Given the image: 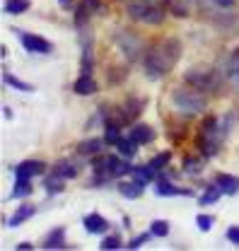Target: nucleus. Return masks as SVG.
I'll use <instances>...</instances> for the list:
<instances>
[{"label": "nucleus", "mask_w": 239, "mask_h": 251, "mask_svg": "<svg viewBox=\"0 0 239 251\" xmlns=\"http://www.w3.org/2000/svg\"><path fill=\"white\" fill-rule=\"evenodd\" d=\"M179 58H181V41L174 39V36H167L143 56L145 75L150 80H159L179 63Z\"/></svg>", "instance_id": "f257e3e1"}, {"label": "nucleus", "mask_w": 239, "mask_h": 251, "mask_svg": "<svg viewBox=\"0 0 239 251\" xmlns=\"http://www.w3.org/2000/svg\"><path fill=\"white\" fill-rule=\"evenodd\" d=\"M126 12L135 22H145V25H162L164 22V7L155 5L150 0H131L126 5Z\"/></svg>", "instance_id": "f03ea898"}, {"label": "nucleus", "mask_w": 239, "mask_h": 251, "mask_svg": "<svg viewBox=\"0 0 239 251\" xmlns=\"http://www.w3.org/2000/svg\"><path fill=\"white\" fill-rule=\"evenodd\" d=\"M172 104L179 109L181 114H186V116H196V114H201L203 109H206V97L198 92H193V87L188 90V87H179V90H174L172 92Z\"/></svg>", "instance_id": "7ed1b4c3"}, {"label": "nucleus", "mask_w": 239, "mask_h": 251, "mask_svg": "<svg viewBox=\"0 0 239 251\" xmlns=\"http://www.w3.org/2000/svg\"><path fill=\"white\" fill-rule=\"evenodd\" d=\"M114 41L119 44V49L123 51V56L128 58L131 63H135L138 58H143L145 56V51H143V39L135 34V31L131 29H114Z\"/></svg>", "instance_id": "20e7f679"}, {"label": "nucleus", "mask_w": 239, "mask_h": 251, "mask_svg": "<svg viewBox=\"0 0 239 251\" xmlns=\"http://www.w3.org/2000/svg\"><path fill=\"white\" fill-rule=\"evenodd\" d=\"M184 80H186L188 87H193V90H198V92H215V90L220 87L217 73H212V70H201V68L186 70Z\"/></svg>", "instance_id": "39448f33"}, {"label": "nucleus", "mask_w": 239, "mask_h": 251, "mask_svg": "<svg viewBox=\"0 0 239 251\" xmlns=\"http://www.w3.org/2000/svg\"><path fill=\"white\" fill-rule=\"evenodd\" d=\"M15 36L20 39V44L25 46V51H29V53H39V56H49L51 51H53V44L49 41V39H44V36H39V34H29V31L25 29H15Z\"/></svg>", "instance_id": "423d86ee"}, {"label": "nucleus", "mask_w": 239, "mask_h": 251, "mask_svg": "<svg viewBox=\"0 0 239 251\" xmlns=\"http://www.w3.org/2000/svg\"><path fill=\"white\" fill-rule=\"evenodd\" d=\"M92 15H104L102 0H80V5H78V10H75V27H78V29L85 27Z\"/></svg>", "instance_id": "0eeeda50"}, {"label": "nucleus", "mask_w": 239, "mask_h": 251, "mask_svg": "<svg viewBox=\"0 0 239 251\" xmlns=\"http://www.w3.org/2000/svg\"><path fill=\"white\" fill-rule=\"evenodd\" d=\"M46 172V164L39 162V159H25L15 167V176H25V179H34V176H41Z\"/></svg>", "instance_id": "6e6552de"}, {"label": "nucleus", "mask_w": 239, "mask_h": 251, "mask_svg": "<svg viewBox=\"0 0 239 251\" xmlns=\"http://www.w3.org/2000/svg\"><path fill=\"white\" fill-rule=\"evenodd\" d=\"M128 138H131L133 143H138V145H148V143H152V140L157 138V133H155V128L148 124H135L131 128Z\"/></svg>", "instance_id": "1a4fd4ad"}, {"label": "nucleus", "mask_w": 239, "mask_h": 251, "mask_svg": "<svg viewBox=\"0 0 239 251\" xmlns=\"http://www.w3.org/2000/svg\"><path fill=\"white\" fill-rule=\"evenodd\" d=\"M143 106V99H138V97H131V99H126V104L119 109V116L123 124H131V121H135V116L143 111L140 109Z\"/></svg>", "instance_id": "9d476101"}, {"label": "nucleus", "mask_w": 239, "mask_h": 251, "mask_svg": "<svg viewBox=\"0 0 239 251\" xmlns=\"http://www.w3.org/2000/svg\"><path fill=\"white\" fill-rule=\"evenodd\" d=\"M82 225H85V229H87L90 234H104V232L109 229V220L104 218V215H99V213L85 215V218H82Z\"/></svg>", "instance_id": "9b49d317"}, {"label": "nucleus", "mask_w": 239, "mask_h": 251, "mask_svg": "<svg viewBox=\"0 0 239 251\" xmlns=\"http://www.w3.org/2000/svg\"><path fill=\"white\" fill-rule=\"evenodd\" d=\"M119 193L123 198H128V201H138L140 196H143V191H145V184L143 181H138V179H133V181H119Z\"/></svg>", "instance_id": "f8f14e48"}, {"label": "nucleus", "mask_w": 239, "mask_h": 251, "mask_svg": "<svg viewBox=\"0 0 239 251\" xmlns=\"http://www.w3.org/2000/svg\"><path fill=\"white\" fill-rule=\"evenodd\" d=\"M222 75H225L232 85L239 82V49L230 51V56H227V61H225V68H222Z\"/></svg>", "instance_id": "ddd939ff"}, {"label": "nucleus", "mask_w": 239, "mask_h": 251, "mask_svg": "<svg viewBox=\"0 0 239 251\" xmlns=\"http://www.w3.org/2000/svg\"><path fill=\"white\" fill-rule=\"evenodd\" d=\"M34 213H36V208H34L31 203H22V205H20L15 213H12V218L7 220V227H12V229H15V227L25 225V222H27L29 218H34Z\"/></svg>", "instance_id": "4468645a"}, {"label": "nucleus", "mask_w": 239, "mask_h": 251, "mask_svg": "<svg viewBox=\"0 0 239 251\" xmlns=\"http://www.w3.org/2000/svg\"><path fill=\"white\" fill-rule=\"evenodd\" d=\"M215 184L220 186V191L225 196H237L239 193V176H235V174H217Z\"/></svg>", "instance_id": "2eb2a0df"}, {"label": "nucleus", "mask_w": 239, "mask_h": 251, "mask_svg": "<svg viewBox=\"0 0 239 251\" xmlns=\"http://www.w3.org/2000/svg\"><path fill=\"white\" fill-rule=\"evenodd\" d=\"M44 249H63L65 247V227H53L46 237H44Z\"/></svg>", "instance_id": "dca6fc26"}, {"label": "nucleus", "mask_w": 239, "mask_h": 251, "mask_svg": "<svg viewBox=\"0 0 239 251\" xmlns=\"http://www.w3.org/2000/svg\"><path fill=\"white\" fill-rule=\"evenodd\" d=\"M73 92L80 94V97H90V94L97 92V80L92 75H80L73 85Z\"/></svg>", "instance_id": "f3484780"}, {"label": "nucleus", "mask_w": 239, "mask_h": 251, "mask_svg": "<svg viewBox=\"0 0 239 251\" xmlns=\"http://www.w3.org/2000/svg\"><path fill=\"white\" fill-rule=\"evenodd\" d=\"M53 172L63 176V179H78V174H80V167L73 162V159H58L56 164H53Z\"/></svg>", "instance_id": "a211bd4d"}, {"label": "nucleus", "mask_w": 239, "mask_h": 251, "mask_svg": "<svg viewBox=\"0 0 239 251\" xmlns=\"http://www.w3.org/2000/svg\"><path fill=\"white\" fill-rule=\"evenodd\" d=\"M104 145H106L104 138H90V140H82V143L78 145V152H80V155H99V152L104 150Z\"/></svg>", "instance_id": "6ab92c4d"}, {"label": "nucleus", "mask_w": 239, "mask_h": 251, "mask_svg": "<svg viewBox=\"0 0 239 251\" xmlns=\"http://www.w3.org/2000/svg\"><path fill=\"white\" fill-rule=\"evenodd\" d=\"M155 193L157 196H191V191H184V188L174 186V184H169V181H157L155 184Z\"/></svg>", "instance_id": "aec40b11"}, {"label": "nucleus", "mask_w": 239, "mask_h": 251, "mask_svg": "<svg viewBox=\"0 0 239 251\" xmlns=\"http://www.w3.org/2000/svg\"><path fill=\"white\" fill-rule=\"evenodd\" d=\"M34 193V186H31V179H25V176H17L15 181V188L10 193V198H27Z\"/></svg>", "instance_id": "412c9836"}, {"label": "nucleus", "mask_w": 239, "mask_h": 251, "mask_svg": "<svg viewBox=\"0 0 239 251\" xmlns=\"http://www.w3.org/2000/svg\"><path fill=\"white\" fill-rule=\"evenodd\" d=\"M2 80H5V85H10L12 90H17V92H34V85L29 82H25V80H20V77H15L12 73H2Z\"/></svg>", "instance_id": "4be33fe9"}, {"label": "nucleus", "mask_w": 239, "mask_h": 251, "mask_svg": "<svg viewBox=\"0 0 239 251\" xmlns=\"http://www.w3.org/2000/svg\"><path fill=\"white\" fill-rule=\"evenodd\" d=\"M31 7L29 0H5V15H25Z\"/></svg>", "instance_id": "5701e85b"}, {"label": "nucleus", "mask_w": 239, "mask_h": 251, "mask_svg": "<svg viewBox=\"0 0 239 251\" xmlns=\"http://www.w3.org/2000/svg\"><path fill=\"white\" fill-rule=\"evenodd\" d=\"M121 138V126L119 124H114V121H106L104 124V140H106V145H116Z\"/></svg>", "instance_id": "b1692460"}, {"label": "nucleus", "mask_w": 239, "mask_h": 251, "mask_svg": "<svg viewBox=\"0 0 239 251\" xmlns=\"http://www.w3.org/2000/svg\"><path fill=\"white\" fill-rule=\"evenodd\" d=\"M116 150H119L121 157H126V159H131V157H135V152H138V143H133L131 138H121L119 143L114 145Z\"/></svg>", "instance_id": "393cba45"}, {"label": "nucleus", "mask_w": 239, "mask_h": 251, "mask_svg": "<svg viewBox=\"0 0 239 251\" xmlns=\"http://www.w3.org/2000/svg\"><path fill=\"white\" fill-rule=\"evenodd\" d=\"M220 196H225V193L220 191V186H217V184H212V186L206 188V193L198 198V203H201V205H215V203L220 201Z\"/></svg>", "instance_id": "a878e982"}, {"label": "nucleus", "mask_w": 239, "mask_h": 251, "mask_svg": "<svg viewBox=\"0 0 239 251\" xmlns=\"http://www.w3.org/2000/svg\"><path fill=\"white\" fill-rule=\"evenodd\" d=\"M155 169L145 164V167H133V172H131V176L133 179H138V181H143V184H150V181H155Z\"/></svg>", "instance_id": "bb28decb"}, {"label": "nucleus", "mask_w": 239, "mask_h": 251, "mask_svg": "<svg viewBox=\"0 0 239 251\" xmlns=\"http://www.w3.org/2000/svg\"><path fill=\"white\" fill-rule=\"evenodd\" d=\"M169 162H172V152H167V150H164V152H157V155L150 159V167L159 174V172H164V169L169 167Z\"/></svg>", "instance_id": "cd10ccee"}, {"label": "nucleus", "mask_w": 239, "mask_h": 251, "mask_svg": "<svg viewBox=\"0 0 239 251\" xmlns=\"http://www.w3.org/2000/svg\"><path fill=\"white\" fill-rule=\"evenodd\" d=\"M63 181H65L63 176H58L56 172H51V174L44 179V186H46V191H49V193H63V188H65V186H63Z\"/></svg>", "instance_id": "c85d7f7f"}, {"label": "nucleus", "mask_w": 239, "mask_h": 251, "mask_svg": "<svg viewBox=\"0 0 239 251\" xmlns=\"http://www.w3.org/2000/svg\"><path fill=\"white\" fill-rule=\"evenodd\" d=\"M150 232H152V237H167L169 234V222L167 220H152Z\"/></svg>", "instance_id": "c756f323"}, {"label": "nucleus", "mask_w": 239, "mask_h": 251, "mask_svg": "<svg viewBox=\"0 0 239 251\" xmlns=\"http://www.w3.org/2000/svg\"><path fill=\"white\" fill-rule=\"evenodd\" d=\"M104 251H116L123 247V242H121V237L119 234H106L104 239H102V244H99Z\"/></svg>", "instance_id": "7c9ffc66"}, {"label": "nucleus", "mask_w": 239, "mask_h": 251, "mask_svg": "<svg viewBox=\"0 0 239 251\" xmlns=\"http://www.w3.org/2000/svg\"><path fill=\"white\" fill-rule=\"evenodd\" d=\"M201 169H203V162H201V159H196V157H186V159H184V172L198 174Z\"/></svg>", "instance_id": "2f4dec72"}, {"label": "nucleus", "mask_w": 239, "mask_h": 251, "mask_svg": "<svg viewBox=\"0 0 239 251\" xmlns=\"http://www.w3.org/2000/svg\"><path fill=\"white\" fill-rule=\"evenodd\" d=\"M196 225H198L201 232H208L210 227L215 225V218H212V215H198V218H196Z\"/></svg>", "instance_id": "473e14b6"}, {"label": "nucleus", "mask_w": 239, "mask_h": 251, "mask_svg": "<svg viewBox=\"0 0 239 251\" xmlns=\"http://www.w3.org/2000/svg\"><path fill=\"white\" fill-rule=\"evenodd\" d=\"M150 237H152V232H148V234H140V237H133V239L126 244V249H140V247L148 242Z\"/></svg>", "instance_id": "72a5a7b5"}, {"label": "nucleus", "mask_w": 239, "mask_h": 251, "mask_svg": "<svg viewBox=\"0 0 239 251\" xmlns=\"http://www.w3.org/2000/svg\"><path fill=\"white\" fill-rule=\"evenodd\" d=\"M225 237H227V242H230V244L239 247V225H232V227H227Z\"/></svg>", "instance_id": "f704fd0d"}, {"label": "nucleus", "mask_w": 239, "mask_h": 251, "mask_svg": "<svg viewBox=\"0 0 239 251\" xmlns=\"http://www.w3.org/2000/svg\"><path fill=\"white\" fill-rule=\"evenodd\" d=\"M210 2H215L217 7H235L237 5V0H210Z\"/></svg>", "instance_id": "c9c22d12"}, {"label": "nucleus", "mask_w": 239, "mask_h": 251, "mask_svg": "<svg viewBox=\"0 0 239 251\" xmlns=\"http://www.w3.org/2000/svg\"><path fill=\"white\" fill-rule=\"evenodd\" d=\"M15 249H17V251H22V249L29 251V249H34V244H31V242H20V244H17Z\"/></svg>", "instance_id": "e433bc0d"}, {"label": "nucleus", "mask_w": 239, "mask_h": 251, "mask_svg": "<svg viewBox=\"0 0 239 251\" xmlns=\"http://www.w3.org/2000/svg\"><path fill=\"white\" fill-rule=\"evenodd\" d=\"M60 2V7H70V5H73V0H58Z\"/></svg>", "instance_id": "4c0bfd02"}, {"label": "nucleus", "mask_w": 239, "mask_h": 251, "mask_svg": "<svg viewBox=\"0 0 239 251\" xmlns=\"http://www.w3.org/2000/svg\"><path fill=\"white\" fill-rule=\"evenodd\" d=\"M232 87H235V92L239 94V82H237V85H232Z\"/></svg>", "instance_id": "58836bf2"}]
</instances>
